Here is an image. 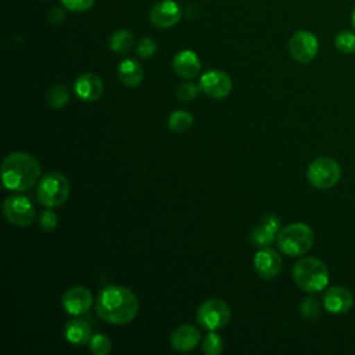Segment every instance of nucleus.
<instances>
[{"mask_svg":"<svg viewBox=\"0 0 355 355\" xmlns=\"http://www.w3.org/2000/svg\"><path fill=\"white\" fill-rule=\"evenodd\" d=\"M96 312L107 323L126 324L136 318L139 300L128 287L108 286L97 297Z\"/></svg>","mask_w":355,"mask_h":355,"instance_id":"obj_1","label":"nucleus"},{"mask_svg":"<svg viewBox=\"0 0 355 355\" xmlns=\"http://www.w3.org/2000/svg\"><path fill=\"white\" fill-rule=\"evenodd\" d=\"M39 161L24 151L8 154L1 164V180L7 190L25 191L29 190L40 178Z\"/></svg>","mask_w":355,"mask_h":355,"instance_id":"obj_2","label":"nucleus"},{"mask_svg":"<svg viewBox=\"0 0 355 355\" xmlns=\"http://www.w3.org/2000/svg\"><path fill=\"white\" fill-rule=\"evenodd\" d=\"M293 279L301 290L306 293H319L329 283V270L322 259L304 257L294 265Z\"/></svg>","mask_w":355,"mask_h":355,"instance_id":"obj_3","label":"nucleus"},{"mask_svg":"<svg viewBox=\"0 0 355 355\" xmlns=\"http://www.w3.org/2000/svg\"><path fill=\"white\" fill-rule=\"evenodd\" d=\"M312 229L305 223H291L277 233V245L282 252L290 257L306 254L313 244Z\"/></svg>","mask_w":355,"mask_h":355,"instance_id":"obj_4","label":"nucleus"},{"mask_svg":"<svg viewBox=\"0 0 355 355\" xmlns=\"http://www.w3.org/2000/svg\"><path fill=\"white\" fill-rule=\"evenodd\" d=\"M37 200L49 208L62 205L69 197V182L67 176L58 171L44 173L36 189Z\"/></svg>","mask_w":355,"mask_h":355,"instance_id":"obj_5","label":"nucleus"},{"mask_svg":"<svg viewBox=\"0 0 355 355\" xmlns=\"http://www.w3.org/2000/svg\"><path fill=\"white\" fill-rule=\"evenodd\" d=\"M306 178L315 189L327 190L338 183L341 178V168L333 158L319 157L309 164Z\"/></svg>","mask_w":355,"mask_h":355,"instance_id":"obj_6","label":"nucleus"},{"mask_svg":"<svg viewBox=\"0 0 355 355\" xmlns=\"http://www.w3.org/2000/svg\"><path fill=\"white\" fill-rule=\"evenodd\" d=\"M230 306L220 298H211L204 301L197 311V322L205 330H219L230 320Z\"/></svg>","mask_w":355,"mask_h":355,"instance_id":"obj_7","label":"nucleus"},{"mask_svg":"<svg viewBox=\"0 0 355 355\" xmlns=\"http://www.w3.org/2000/svg\"><path fill=\"white\" fill-rule=\"evenodd\" d=\"M3 214L6 219L18 227H26L32 225L35 219V208L25 196H10L3 202Z\"/></svg>","mask_w":355,"mask_h":355,"instance_id":"obj_8","label":"nucleus"},{"mask_svg":"<svg viewBox=\"0 0 355 355\" xmlns=\"http://www.w3.org/2000/svg\"><path fill=\"white\" fill-rule=\"evenodd\" d=\"M319 50L318 37L309 31L295 32L288 42V51L291 57L301 64L311 62Z\"/></svg>","mask_w":355,"mask_h":355,"instance_id":"obj_9","label":"nucleus"},{"mask_svg":"<svg viewBox=\"0 0 355 355\" xmlns=\"http://www.w3.org/2000/svg\"><path fill=\"white\" fill-rule=\"evenodd\" d=\"M200 87L211 98H225L232 92V79L223 71L211 69L201 75Z\"/></svg>","mask_w":355,"mask_h":355,"instance_id":"obj_10","label":"nucleus"},{"mask_svg":"<svg viewBox=\"0 0 355 355\" xmlns=\"http://www.w3.org/2000/svg\"><path fill=\"white\" fill-rule=\"evenodd\" d=\"M93 304L92 293L83 286H73L62 295V306L69 315H83Z\"/></svg>","mask_w":355,"mask_h":355,"instance_id":"obj_11","label":"nucleus"},{"mask_svg":"<svg viewBox=\"0 0 355 355\" xmlns=\"http://www.w3.org/2000/svg\"><path fill=\"white\" fill-rule=\"evenodd\" d=\"M254 266L262 279H273L280 273L283 261L276 250L265 245L255 254Z\"/></svg>","mask_w":355,"mask_h":355,"instance_id":"obj_12","label":"nucleus"},{"mask_svg":"<svg viewBox=\"0 0 355 355\" xmlns=\"http://www.w3.org/2000/svg\"><path fill=\"white\" fill-rule=\"evenodd\" d=\"M323 305L327 312L338 315L348 312L354 305L352 293L341 286L330 287L323 295Z\"/></svg>","mask_w":355,"mask_h":355,"instance_id":"obj_13","label":"nucleus"},{"mask_svg":"<svg viewBox=\"0 0 355 355\" xmlns=\"http://www.w3.org/2000/svg\"><path fill=\"white\" fill-rule=\"evenodd\" d=\"M180 19V8L173 0H162L150 11V21L158 28H171Z\"/></svg>","mask_w":355,"mask_h":355,"instance_id":"obj_14","label":"nucleus"},{"mask_svg":"<svg viewBox=\"0 0 355 355\" xmlns=\"http://www.w3.org/2000/svg\"><path fill=\"white\" fill-rule=\"evenodd\" d=\"M73 87L78 97L83 101H96L97 98H100L104 90L101 78L90 72L79 75L75 80Z\"/></svg>","mask_w":355,"mask_h":355,"instance_id":"obj_15","label":"nucleus"},{"mask_svg":"<svg viewBox=\"0 0 355 355\" xmlns=\"http://www.w3.org/2000/svg\"><path fill=\"white\" fill-rule=\"evenodd\" d=\"M169 341L173 349L179 352H189L198 345L200 331L191 324H182L171 333Z\"/></svg>","mask_w":355,"mask_h":355,"instance_id":"obj_16","label":"nucleus"},{"mask_svg":"<svg viewBox=\"0 0 355 355\" xmlns=\"http://www.w3.org/2000/svg\"><path fill=\"white\" fill-rule=\"evenodd\" d=\"M173 71L184 79L196 78L201 71L198 55L191 50H182L173 57Z\"/></svg>","mask_w":355,"mask_h":355,"instance_id":"obj_17","label":"nucleus"},{"mask_svg":"<svg viewBox=\"0 0 355 355\" xmlns=\"http://www.w3.org/2000/svg\"><path fill=\"white\" fill-rule=\"evenodd\" d=\"M280 220L277 216L275 215H266L261 225L257 226L252 232H251V240L252 243H255L259 247H265L268 244H270L275 239H277V233L280 232Z\"/></svg>","mask_w":355,"mask_h":355,"instance_id":"obj_18","label":"nucleus"},{"mask_svg":"<svg viewBox=\"0 0 355 355\" xmlns=\"http://www.w3.org/2000/svg\"><path fill=\"white\" fill-rule=\"evenodd\" d=\"M64 336L73 345H85L89 344L93 333L90 324L86 320L72 319L65 324Z\"/></svg>","mask_w":355,"mask_h":355,"instance_id":"obj_19","label":"nucleus"},{"mask_svg":"<svg viewBox=\"0 0 355 355\" xmlns=\"http://www.w3.org/2000/svg\"><path fill=\"white\" fill-rule=\"evenodd\" d=\"M144 76V71L141 65L132 58H126L118 65V78L119 80L129 87H136L141 83Z\"/></svg>","mask_w":355,"mask_h":355,"instance_id":"obj_20","label":"nucleus"},{"mask_svg":"<svg viewBox=\"0 0 355 355\" xmlns=\"http://www.w3.org/2000/svg\"><path fill=\"white\" fill-rule=\"evenodd\" d=\"M110 47L112 51L119 54L130 51L133 47V35L125 29L115 31L110 39Z\"/></svg>","mask_w":355,"mask_h":355,"instance_id":"obj_21","label":"nucleus"},{"mask_svg":"<svg viewBox=\"0 0 355 355\" xmlns=\"http://www.w3.org/2000/svg\"><path fill=\"white\" fill-rule=\"evenodd\" d=\"M194 119H193V115L187 111H183V110H178V111H173L169 118H168V126L171 130L176 132V133H180V132H184L187 130L191 125H193Z\"/></svg>","mask_w":355,"mask_h":355,"instance_id":"obj_22","label":"nucleus"},{"mask_svg":"<svg viewBox=\"0 0 355 355\" xmlns=\"http://www.w3.org/2000/svg\"><path fill=\"white\" fill-rule=\"evenodd\" d=\"M46 101L51 108H61L69 101V92L64 85H54L49 89Z\"/></svg>","mask_w":355,"mask_h":355,"instance_id":"obj_23","label":"nucleus"},{"mask_svg":"<svg viewBox=\"0 0 355 355\" xmlns=\"http://www.w3.org/2000/svg\"><path fill=\"white\" fill-rule=\"evenodd\" d=\"M202 351L207 355H219L223 351V340L222 337L211 330L202 340Z\"/></svg>","mask_w":355,"mask_h":355,"instance_id":"obj_24","label":"nucleus"},{"mask_svg":"<svg viewBox=\"0 0 355 355\" xmlns=\"http://www.w3.org/2000/svg\"><path fill=\"white\" fill-rule=\"evenodd\" d=\"M334 46L340 53L351 54L355 53V33L343 31L334 37Z\"/></svg>","mask_w":355,"mask_h":355,"instance_id":"obj_25","label":"nucleus"},{"mask_svg":"<svg viewBox=\"0 0 355 355\" xmlns=\"http://www.w3.org/2000/svg\"><path fill=\"white\" fill-rule=\"evenodd\" d=\"M89 348L94 355H105L112 349V344L107 336L96 333L89 341Z\"/></svg>","mask_w":355,"mask_h":355,"instance_id":"obj_26","label":"nucleus"},{"mask_svg":"<svg viewBox=\"0 0 355 355\" xmlns=\"http://www.w3.org/2000/svg\"><path fill=\"white\" fill-rule=\"evenodd\" d=\"M300 313L304 319H308V320H312L315 319L316 316H319L320 313V305L319 302L309 297V298H304L302 302L300 304Z\"/></svg>","mask_w":355,"mask_h":355,"instance_id":"obj_27","label":"nucleus"},{"mask_svg":"<svg viewBox=\"0 0 355 355\" xmlns=\"http://www.w3.org/2000/svg\"><path fill=\"white\" fill-rule=\"evenodd\" d=\"M200 89L201 87L194 85L193 82H184L178 87L176 96L180 101H193L197 97Z\"/></svg>","mask_w":355,"mask_h":355,"instance_id":"obj_28","label":"nucleus"},{"mask_svg":"<svg viewBox=\"0 0 355 355\" xmlns=\"http://www.w3.org/2000/svg\"><path fill=\"white\" fill-rule=\"evenodd\" d=\"M157 50V43L151 37H144L139 42L136 51L141 58H150Z\"/></svg>","mask_w":355,"mask_h":355,"instance_id":"obj_29","label":"nucleus"},{"mask_svg":"<svg viewBox=\"0 0 355 355\" xmlns=\"http://www.w3.org/2000/svg\"><path fill=\"white\" fill-rule=\"evenodd\" d=\"M57 220H58V218H57L55 212L51 211V209H44V211H42V214H40V216H39V225H40V227H42L43 230H46V232L53 230V229L57 226Z\"/></svg>","mask_w":355,"mask_h":355,"instance_id":"obj_30","label":"nucleus"},{"mask_svg":"<svg viewBox=\"0 0 355 355\" xmlns=\"http://www.w3.org/2000/svg\"><path fill=\"white\" fill-rule=\"evenodd\" d=\"M61 4L69 11L82 12L92 8V6L94 4V0H61Z\"/></svg>","mask_w":355,"mask_h":355,"instance_id":"obj_31","label":"nucleus"},{"mask_svg":"<svg viewBox=\"0 0 355 355\" xmlns=\"http://www.w3.org/2000/svg\"><path fill=\"white\" fill-rule=\"evenodd\" d=\"M64 11L61 10V8H58V7H54V8H51V11L49 12V18H50V21L51 22H54V24H60L61 21H64Z\"/></svg>","mask_w":355,"mask_h":355,"instance_id":"obj_32","label":"nucleus"},{"mask_svg":"<svg viewBox=\"0 0 355 355\" xmlns=\"http://www.w3.org/2000/svg\"><path fill=\"white\" fill-rule=\"evenodd\" d=\"M351 22H352V26L355 28V7L352 10V14H351Z\"/></svg>","mask_w":355,"mask_h":355,"instance_id":"obj_33","label":"nucleus"}]
</instances>
